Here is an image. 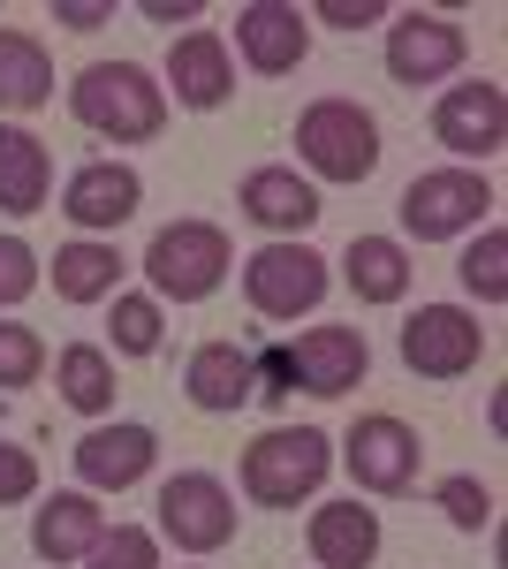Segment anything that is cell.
<instances>
[{"mask_svg":"<svg viewBox=\"0 0 508 569\" xmlns=\"http://www.w3.org/2000/svg\"><path fill=\"white\" fill-rule=\"evenodd\" d=\"M69 114L84 130H99L107 144H152L168 130V91L152 84V69H137V61H91L69 84Z\"/></svg>","mask_w":508,"mask_h":569,"instance_id":"6da1fadb","label":"cell"},{"mask_svg":"<svg viewBox=\"0 0 508 569\" xmlns=\"http://www.w3.org/2000/svg\"><path fill=\"white\" fill-rule=\"evenodd\" d=\"M327 471H335V440L319 433V426H273V433H258L243 448V493H251L258 509L311 501L327 486Z\"/></svg>","mask_w":508,"mask_h":569,"instance_id":"7a4b0ae2","label":"cell"},{"mask_svg":"<svg viewBox=\"0 0 508 569\" xmlns=\"http://www.w3.org/2000/svg\"><path fill=\"white\" fill-rule=\"evenodd\" d=\"M297 160L319 182H365L380 168V122L357 99H311L297 114Z\"/></svg>","mask_w":508,"mask_h":569,"instance_id":"3957f363","label":"cell"},{"mask_svg":"<svg viewBox=\"0 0 508 569\" xmlns=\"http://www.w3.org/2000/svg\"><path fill=\"white\" fill-rule=\"evenodd\" d=\"M228 236L212 228V220H175L152 236V251H145V281H152V297H175V305H206L212 289L228 281Z\"/></svg>","mask_w":508,"mask_h":569,"instance_id":"277c9868","label":"cell"},{"mask_svg":"<svg viewBox=\"0 0 508 569\" xmlns=\"http://www.w3.org/2000/svg\"><path fill=\"white\" fill-rule=\"evenodd\" d=\"M395 213H402V236H418V243H456L494 213V182L470 168H432L395 198Z\"/></svg>","mask_w":508,"mask_h":569,"instance_id":"5b68a950","label":"cell"},{"mask_svg":"<svg viewBox=\"0 0 508 569\" xmlns=\"http://www.w3.org/2000/svg\"><path fill=\"white\" fill-rule=\"evenodd\" d=\"M327 259L311 243H258L243 259V297H251L258 319H297V311H319L327 297Z\"/></svg>","mask_w":508,"mask_h":569,"instance_id":"8992f818","label":"cell"},{"mask_svg":"<svg viewBox=\"0 0 508 569\" xmlns=\"http://www.w3.org/2000/svg\"><path fill=\"white\" fill-rule=\"evenodd\" d=\"M478 357H486V327H478V311L464 305H418L402 319V365L418 372V380H464L478 372Z\"/></svg>","mask_w":508,"mask_h":569,"instance_id":"52a82bcc","label":"cell"},{"mask_svg":"<svg viewBox=\"0 0 508 569\" xmlns=\"http://www.w3.org/2000/svg\"><path fill=\"white\" fill-rule=\"evenodd\" d=\"M160 531H168L182 555H220L236 539V493L212 479V471H175L160 486Z\"/></svg>","mask_w":508,"mask_h":569,"instance_id":"ba28073f","label":"cell"},{"mask_svg":"<svg viewBox=\"0 0 508 569\" xmlns=\"http://www.w3.org/2000/svg\"><path fill=\"white\" fill-rule=\"evenodd\" d=\"M341 463H349V479L365 486V493H410V486H418V463H425V440H418V426L372 410V418L349 426Z\"/></svg>","mask_w":508,"mask_h":569,"instance_id":"9c48e42d","label":"cell"},{"mask_svg":"<svg viewBox=\"0 0 508 569\" xmlns=\"http://www.w3.org/2000/svg\"><path fill=\"white\" fill-rule=\"evenodd\" d=\"M432 137L456 152V160H494L508 144V91L494 77H470V84H448L440 107H432Z\"/></svg>","mask_w":508,"mask_h":569,"instance_id":"30bf717a","label":"cell"},{"mask_svg":"<svg viewBox=\"0 0 508 569\" xmlns=\"http://www.w3.org/2000/svg\"><path fill=\"white\" fill-rule=\"evenodd\" d=\"M152 463H160V433H152V426H129V418L91 426V433L77 440V479H84V493H122V486H137Z\"/></svg>","mask_w":508,"mask_h":569,"instance_id":"8fae6325","label":"cell"},{"mask_svg":"<svg viewBox=\"0 0 508 569\" xmlns=\"http://www.w3.org/2000/svg\"><path fill=\"white\" fill-rule=\"evenodd\" d=\"M464 69V31L448 23V16H402L395 31H387V77L395 84H440V77H456Z\"/></svg>","mask_w":508,"mask_h":569,"instance_id":"7c38bea8","label":"cell"},{"mask_svg":"<svg viewBox=\"0 0 508 569\" xmlns=\"http://www.w3.org/2000/svg\"><path fill=\"white\" fill-rule=\"evenodd\" d=\"M289 365H297L303 395H349L372 372V342H365V327H311L289 342Z\"/></svg>","mask_w":508,"mask_h":569,"instance_id":"4fadbf2b","label":"cell"},{"mask_svg":"<svg viewBox=\"0 0 508 569\" xmlns=\"http://www.w3.org/2000/svg\"><path fill=\"white\" fill-rule=\"evenodd\" d=\"M236 46H243V61H251L258 77H289L311 53V23L289 0H243L236 8Z\"/></svg>","mask_w":508,"mask_h":569,"instance_id":"5bb4252c","label":"cell"},{"mask_svg":"<svg viewBox=\"0 0 508 569\" xmlns=\"http://www.w3.org/2000/svg\"><path fill=\"white\" fill-rule=\"evenodd\" d=\"M236 206H243V220H258L273 243H297L303 228L327 213V206H319V190H311L297 168H251L243 190H236Z\"/></svg>","mask_w":508,"mask_h":569,"instance_id":"9a60e30c","label":"cell"},{"mask_svg":"<svg viewBox=\"0 0 508 569\" xmlns=\"http://www.w3.org/2000/svg\"><path fill=\"white\" fill-rule=\"evenodd\" d=\"M145 206V176L129 168V160H84L77 176H69V190H61V213L77 220V228H122L129 213Z\"/></svg>","mask_w":508,"mask_h":569,"instance_id":"2e32d148","label":"cell"},{"mask_svg":"<svg viewBox=\"0 0 508 569\" xmlns=\"http://www.w3.org/2000/svg\"><path fill=\"white\" fill-rule=\"evenodd\" d=\"M182 395H190V410H206V418H236L258 395L251 350H243V342H198L190 365H182Z\"/></svg>","mask_w":508,"mask_h":569,"instance_id":"e0dca14e","label":"cell"},{"mask_svg":"<svg viewBox=\"0 0 508 569\" xmlns=\"http://www.w3.org/2000/svg\"><path fill=\"white\" fill-rule=\"evenodd\" d=\"M303 539H311V562L319 569H372L380 562V509H365L357 493L349 501H319Z\"/></svg>","mask_w":508,"mask_h":569,"instance_id":"ac0fdd59","label":"cell"},{"mask_svg":"<svg viewBox=\"0 0 508 569\" xmlns=\"http://www.w3.org/2000/svg\"><path fill=\"white\" fill-rule=\"evenodd\" d=\"M175 107H198V114H212V107H228V91H236V61H228V46L212 39V31H182V39L168 46V84Z\"/></svg>","mask_w":508,"mask_h":569,"instance_id":"d6986e66","label":"cell"},{"mask_svg":"<svg viewBox=\"0 0 508 569\" xmlns=\"http://www.w3.org/2000/svg\"><path fill=\"white\" fill-rule=\"evenodd\" d=\"M46 198H53V152L31 130L0 122V213L31 220V213H46Z\"/></svg>","mask_w":508,"mask_h":569,"instance_id":"ffe728a7","label":"cell"},{"mask_svg":"<svg viewBox=\"0 0 508 569\" xmlns=\"http://www.w3.org/2000/svg\"><path fill=\"white\" fill-rule=\"evenodd\" d=\"M107 531V509L91 493H53L39 517H31V555L39 562H84Z\"/></svg>","mask_w":508,"mask_h":569,"instance_id":"44dd1931","label":"cell"},{"mask_svg":"<svg viewBox=\"0 0 508 569\" xmlns=\"http://www.w3.org/2000/svg\"><path fill=\"white\" fill-rule=\"evenodd\" d=\"M410 251L395 243V236H349V251H341V281L357 289V305H402L410 297Z\"/></svg>","mask_w":508,"mask_h":569,"instance_id":"7402d4cb","label":"cell"},{"mask_svg":"<svg viewBox=\"0 0 508 569\" xmlns=\"http://www.w3.org/2000/svg\"><path fill=\"white\" fill-rule=\"evenodd\" d=\"M53 297L61 305H107V297H122V251L114 243H61L53 251Z\"/></svg>","mask_w":508,"mask_h":569,"instance_id":"603a6c76","label":"cell"},{"mask_svg":"<svg viewBox=\"0 0 508 569\" xmlns=\"http://www.w3.org/2000/svg\"><path fill=\"white\" fill-rule=\"evenodd\" d=\"M53 99V61L31 31H0V114H31Z\"/></svg>","mask_w":508,"mask_h":569,"instance_id":"cb8c5ba5","label":"cell"},{"mask_svg":"<svg viewBox=\"0 0 508 569\" xmlns=\"http://www.w3.org/2000/svg\"><path fill=\"white\" fill-rule=\"evenodd\" d=\"M53 388H61V402L69 410H84V418H107L114 410V357L99 350V342H69V350L53 357Z\"/></svg>","mask_w":508,"mask_h":569,"instance_id":"d4e9b609","label":"cell"},{"mask_svg":"<svg viewBox=\"0 0 508 569\" xmlns=\"http://www.w3.org/2000/svg\"><path fill=\"white\" fill-rule=\"evenodd\" d=\"M464 289L478 297V305H508V236L501 228H478V243L464 251Z\"/></svg>","mask_w":508,"mask_h":569,"instance_id":"484cf974","label":"cell"},{"mask_svg":"<svg viewBox=\"0 0 508 569\" xmlns=\"http://www.w3.org/2000/svg\"><path fill=\"white\" fill-rule=\"evenodd\" d=\"M107 335H114V357H152V350H160V335H168V319H160V297H114V319H107Z\"/></svg>","mask_w":508,"mask_h":569,"instance_id":"4316f807","label":"cell"},{"mask_svg":"<svg viewBox=\"0 0 508 569\" xmlns=\"http://www.w3.org/2000/svg\"><path fill=\"white\" fill-rule=\"evenodd\" d=\"M84 569H160V539L145 525H107L99 547L84 555Z\"/></svg>","mask_w":508,"mask_h":569,"instance_id":"83f0119b","label":"cell"},{"mask_svg":"<svg viewBox=\"0 0 508 569\" xmlns=\"http://www.w3.org/2000/svg\"><path fill=\"white\" fill-rule=\"evenodd\" d=\"M432 501L448 509V525H456V531H486V525H494V486H478L470 471L440 479V486H432Z\"/></svg>","mask_w":508,"mask_h":569,"instance_id":"f1b7e54d","label":"cell"},{"mask_svg":"<svg viewBox=\"0 0 508 569\" xmlns=\"http://www.w3.org/2000/svg\"><path fill=\"white\" fill-rule=\"evenodd\" d=\"M39 372H46L39 327H16V319H0V388H31Z\"/></svg>","mask_w":508,"mask_h":569,"instance_id":"f546056e","label":"cell"},{"mask_svg":"<svg viewBox=\"0 0 508 569\" xmlns=\"http://www.w3.org/2000/svg\"><path fill=\"white\" fill-rule=\"evenodd\" d=\"M31 289H39V251H31L23 236H0V311L23 305Z\"/></svg>","mask_w":508,"mask_h":569,"instance_id":"4dcf8cb0","label":"cell"},{"mask_svg":"<svg viewBox=\"0 0 508 569\" xmlns=\"http://www.w3.org/2000/svg\"><path fill=\"white\" fill-rule=\"evenodd\" d=\"M31 493H39V456L16 448V440H0V509L8 501H31Z\"/></svg>","mask_w":508,"mask_h":569,"instance_id":"1f68e13d","label":"cell"},{"mask_svg":"<svg viewBox=\"0 0 508 569\" xmlns=\"http://www.w3.org/2000/svg\"><path fill=\"white\" fill-rule=\"evenodd\" d=\"M251 372H258V395H266V402H281V395L297 388V365H289V342L258 350V357H251Z\"/></svg>","mask_w":508,"mask_h":569,"instance_id":"d6a6232c","label":"cell"},{"mask_svg":"<svg viewBox=\"0 0 508 569\" xmlns=\"http://www.w3.org/2000/svg\"><path fill=\"white\" fill-rule=\"evenodd\" d=\"M311 16L335 23V31H365V23H387V0H319Z\"/></svg>","mask_w":508,"mask_h":569,"instance_id":"836d02e7","label":"cell"},{"mask_svg":"<svg viewBox=\"0 0 508 569\" xmlns=\"http://www.w3.org/2000/svg\"><path fill=\"white\" fill-rule=\"evenodd\" d=\"M53 23H69V31H99V23H114V0H53Z\"/></svg>","mask_w":508,"mask_h":569,"instance_id":"e575fe53","label":"cell"},{"mask_svg":"<svg viewBox=\"0 0 508 569\" xmlns=\"http://www.w3.org/2000/svg\"><path fill=\"white\" fill-rule=\"evenodd\" d=\"M145 16H152V23H198L206 8H198V0H145Z\"/></svg>","mask_w":508,"mask_h":569,"instance_id":"d590c367","label":"cell"}]
</instances>
